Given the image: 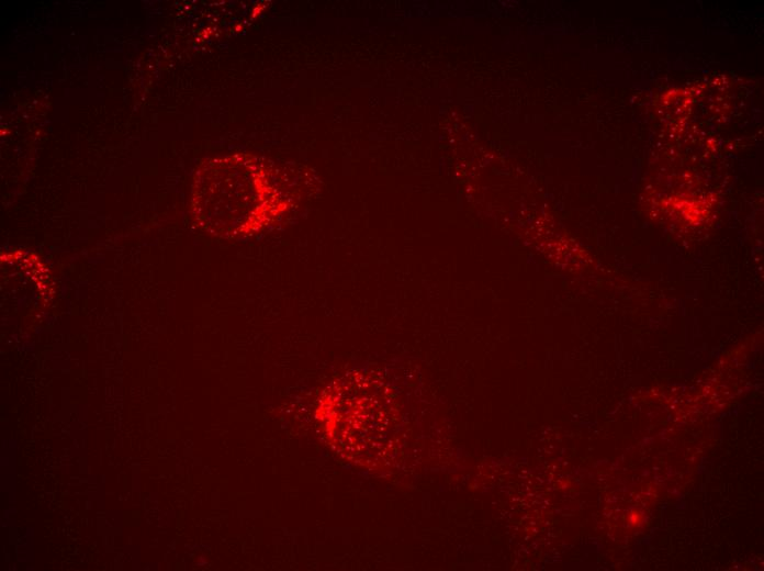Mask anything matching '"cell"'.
<instances>
[{
	"label": "cell",
	"mask_w": 764,
	"mask_h": 571,
	"mask_svg": "<svg viewBox=\"0 0 764 571\" xmlns=\"http://www.w3.org/2000/svg\"><path fill=\"white\" fill-rule=\"evenodd\" d=\"M198 216L217 234L244 235L270 225L289 208L288 198L269 168L240 164L227 178L199 183Z\"/></svg>",
	"instance_id": "1"
}]
</instances>
